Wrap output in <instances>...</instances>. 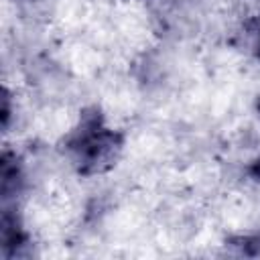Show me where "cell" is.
<instances>
[{
  "instance_id": "obj_2",
  "label": "cell",
  "mask_w": 260,
  "mask_h": 260,
  "mask_svg": "<svg viewBox=\"0 0 260 260\" xmlns=\"http://www.w3.org/2000/svg\"><path fill=\"white\" fill-rule=\"evenodd\" d=\"M35 234L24 217L22 205H2L0 217V256L4 260L32 256Z\"/></svg>"
},
{
  "instance_id": "obj_7",
  "label": "cell",
  "mask_w": 260,
  "mask_h": 260,
  "mask_svg": "<svg viewBox=\"0 0 260 260\" xmlns=\"http://www.w3.org/2000/svg\"><path fill=\"white\" fill-rule=\"evenodd\" d=\"M134 2H152V0H134Z\"/></svg>"
},
{
  "instance_id": "obj_5",
  "label": "cell",
  "mask_w": 260,
  "mask_h": 260,
  "mask_svg": "<svg viewBox=\"0 0 260 260\" xmlns=\"http://www.w3.org/2000/svg\"><path fill=\"white\" fill-rule=\"evenodd\" d=\"M240 39L246 53L260 65V10L248 14L240 24Z\"/></svg>"
},
{
  "instance_id": "obj_6",
  "label": "cell",
  "mask_w": 260,
  "mask_h": 260,
  "mask_svg": "<svg viewBox=\"0 0 260 260\" xmlns=\"http://www.w3.org/2000/svg\"><path fill=\"white\" fill-rule=\"evenodd\" d=\"M14 8H35L37 4H41L43 0H8Z\"/></svg>"
},
{
  "instance_id": "obj_3",
  "label": "cell",
  "mask_w": 260,
  "mask_h": 260,
  "mask_svg": "<svg viewBox=\"0 0 260 260\" xmlns=\"http://www.w3.org/2000/svg\"><path fill=\"white\" fill-rule=\"evenodd\" d=\"M30 187L28 160L16 144H4L0 154V197L2 205H22Z\"/></svg>"
},
{
  "instance_id": "obj_4",
  "label": "cell",
  "mask_w": 260,
  "mask_h": 260,
  "mask_svg": "<svg viewBox=\"0 0 260 260\" xmlns=\"http://www.w3.org/2000/svg\"><path fill=\"white\" fill-rule=\"evenodd\" d=\"M223 246L230 254L256 258L260 256V228L232 232L223 238Z\"/></svg>"
},
{
  "instance_id": "obj_1",
  "label": "cell",
  "mask_w": 260,
  "mask_h": 260,
  "mask_svg": "<svg viewBox=\"0 0 260 260\" xmlns=\"http://www.w3.org/2000/svg\"><path fill=\"white\" fill-rule=\"evenodd\" d=\"M57 148L79 179H98L124 158L128 132L116 126L100 104H85L67 124Z\"/></svg>"
}]
</instances>
